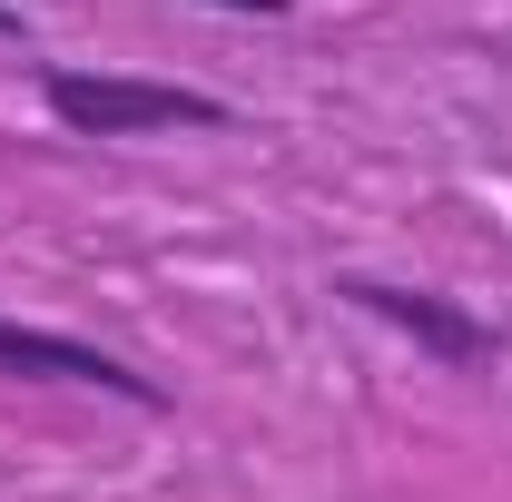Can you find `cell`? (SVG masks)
<instances>
[{
    "instance_id": "2",
    "label": "cell",
    "mask_w": 512,
    "mask_h": 502,
    "mask_svg": "<svg viewBox=\"0 0 512 502\" xmlns=\"http://www.w3.org/2000/svg\"><path fill=\"white\" fill-rule=\"evenodd\" d=\"M335 296L345 306L384 315L394 335H414L434 365H493L503 355V325H483L473 306H453V296H434V286H384V276H335Z\"/></svg>"
},
{
    "instance_id": "3",
    "label": "cell",
    "mask_w": 512,
    "mask_h": 502,
    "mask_svg": "<svg viewBox=\"0 0 512 502\" xmlns=\"http://www.w3.org/2000/svg\"><path fill=\"white\" fill-rule=\"evenodd\" d=\"M0 375H30V384H99V394H119V404H138V414H158L168 394L138 375V365H119L109 345H79V335H60V325H10L0 315Z\"/></svg>"
},
{
    "instance_id": "1",
    "label": "cell",
    "mask_w": 512,
    "mask_h": 502,
    "mask_svg": "<svg viewBox=\"0 0 512 502\" xmlns=\"http://www.w3.org/2000/svg\"><path fill=\"white\" fill-rule=\"evenodd\" d=\"M50 119L79 138H148V128H227V99L178 79H128V69H40Z\"/></svg>"
},
{
    "instance_id": "4",
    "label": "cell",
    "mask_w": 512,
    "mask_h": 502,
    "mask_svg": "<svg viewBox=\"0 0 512 502\" xmlns=\"http://www.w3.org/2000/svg\"><path fill=\"white\" fill-rule=\"evenodd\" d=\"M217 10H256V20H276V10H286V0H217Z\"/></svg>"
},
{
    "instance_id": "5",
    "label": "cell",
    "mask_w": 512,
    "mask_h": 502,
    "mask_svg": "<svg viewBox=\"0 0 512 502\" xmlns=\"http://www.w3.org/2000/svg\"><path fill=\"white\" fill-rule=\"evenodd\" d=\"M0 30H10V40H20V10H0Z\"/></svg>"
}]
</instances>
